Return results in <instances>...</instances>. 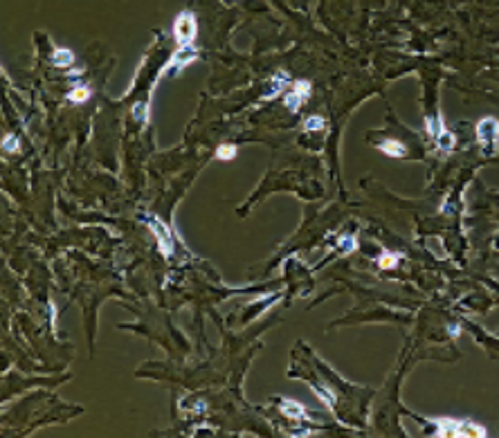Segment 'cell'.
Returning <instances> with one entry per match:
<instances>
[{"label":"cell","mask_w":499,"mask_h":438,"mask_svg":"<svg viewBox=\"0 0 499 438\" xmlns=\"http://www.w3.org/2000/svg\"><path fill=\"white\" fill-rule=\"evenodd\" d=\"M147 223H149V227L155 232V238H158V245L162 247V252L169 257L171 249H173V238H171V234H169V229H166V225H164L162 221H155V218H147Z\"/></svg>","instance_id":"cell-3"},{"label":"cell","mask_w":499,"mask_h":438,"mask_svg":"<svg viewBox=\"0 0 499 438\" xmlns=\"http://www.w3.org/2000/svg\"><path fill=\"white\" fill-rule=\"evenodd\" d=\"M322 128H324V119L319 115H310L304 122V130H308V133H315V130H322Z\"/></svg>","instance_id":"cell-10"},{"label":"cell","mask_w":499,"mask_h":438,"mask_svg":"<svg viewBox=\"0 0 499 438\" xmlns=\"http://www.w3.org/2000/svg\"><path fill=\"white\" fill-rule=\"evenodd\" d=\"M497 133H499V126H497V122L492 117L481 119L479 126H477V135H479L481 144H495Z\"/></svg>","instance_id":"cell-4"},{"label":"cell","mask_w":499,"mask_h":438,"mask_svg":"<svg viewBox=\"0 0 499 438\" xmlns=\"http://www.w3.org/2000/svg\"><path fill=\"white\" fill-rule=\"evenodd\" d=\"M147 106H135V117L139 119V122H147V111H144Z\"/></svg>","instance_id":"cell-17"},{"label":"cell","mask_w":499,"mask_h":438,"mask_svg":"<svg viewBox=\"0 0 499 438\" xmlns=\"http://www.w3.org/2000/svg\"><path fill=\"white\" fill-rule=\"evenodd\" d=\"M234 155H236V146L223 144V146H218V151H216V158L218 160H232Z\"/></svg>","instance_id":"cell-13"},{"label":"cell","mask_w":499,"mask_h":438,"mask_svg":"<svg viewBox=\"0 0 499 438\" xmlns=\"http://www.w3.org/2000/svg\"><path fill=\"white\" fill-rule=\"evenodd\" d=\"M194 56H196V50H191L189 45H183L178 54L173 56V65H175V70H180V67H185V65L189 63L191 59H194Z\"/></svg>","instance_id":"cell-6"},{"label":"cell","mask_w":499,"mask_h":438,"mask_svg":"<svg viewBox=\"0 0 499 438\" xmlns=\"http://www.w3.org/2000/svg\"><path fill=\"white\" fill-rule=\"evenodd\" d=\"M313 391H315L317 395H319L322 400H324L326 405L331 407V409H333V407H335V398H333V393H331L329 389H324V387H317V384H313Z\"/></svg>","instance_id":"cell-12"},{"label":"cell","mask_w":499,"mask_h":438,"mask_svg":"<svg viewBox=\"0 0 499 438\" xmlns=\"http://www.w3.org/2000/svg\"><path fill=\"white\" fill-rule=\"evenodd\" d=\"M308 97H310V83L308 81H295L293 90H288L283 95V103L290 113H295V111H299L301 103H304Z\"/></svg>","instance_id":"cell-2"},{"label":"cell","mask_w":499,"mask_h":438,"mask_svg":"<svg viewBox=\"0 0 499 438\" xmlns=\"http://www.w3.org/2000/svg\"><path fill=\"white\" fill-rule=\"evenodd\" d=\"M196 16L189 12H183L178 18H175V25H173V32H175V39H178L180 45H189L196 36Z\"/></svg>","instance_id":"cell-1"},{"label":"cell","mask_w":499,"mask_h":438,"mask_svg":"<svg viewBox=\"0 0 499 438\" xmlns=\"http://www.w3.org/2000/svg\"><path fill=\"white\" fill-rule=\"evenodd\" d=\"M16 149H18L16 137H5V151H16Z\"/></svg>","instance_id":"cell-16"},{"label":"cell","mask_w":499,"mask_h":438,"mask_svg":"<svg viewBox=\"0 0 499 438\" xmlns=\"http://www.w3.org/2000/svg\"><path fill=\"white\" fill-rule=\"evenodd\" d=\"M281 411H283L286 416H290V418H301L306 409L299 403H295V400H283V403H281Z\"/></svg>","instance_id":"cell-7"},{"label":"cell","mask_w":499,"mask_h":438,"mask_svg":"<svg viewBox=\"0 0 499 438\" xmlns=\"http://www.w3.org/2000/svg\"><path fill=\"white\" fill-rule=\"evenodd\" d=\"M378 149H380L382 153L391 155V158H405V155H407V149H405V144H400L398 139H384V142L378 144Z\"/></svg>","instance_id":"cell-5"},{"label":"cell","mask_w":499,"mask_h":438,"mask_svg":"<svg viewBox=\"0 0 499 438\" xmlns=\"http://www.w3.org/2000/svg\"><path fill=\"white\" fill-rule=\"evenodd\" d=\"M70 101H75V103H81V101H86L88 97H90V88H86V86H77V88H72V92L70 95Z\"/></svg>","instance_id":"cell-9"},{"label":"cell","mask_w":499,"mask_h":438,"mask_svg":"<svg viewBox=\"0 0 499 438\" xmlns=\"http://www.w3.org/2000/svg\"><path fill=\"white\" fill-rule=\"evenodd\" d=\"M340 247L344 249V252H353V249L358 247L355 236H344V238H340Z\"/></svg>","instance_id":"cell-14"},{"label":"cell","mask_w":499,"mask_h":438,"mask_svg":"<svg viewBox=\"0 0 499 438\" xmlns=\"http://www.w3.org/2000/svg\"><path fill=\"white\" fill-rule=\"evenodd\" d=\"M72 61H75V56L70 50H54V54H52V63L59 67H67Z\"/></svg>","instance_id":"cell-8"},{"label":"cell","mask_w":499,"mask_h":438,"mask_svg":"<svg viewBox=\"0 0 499 438\" xmlns=\"http://www.w3.org/2000/svg\"><path fill=\"white\" fill-rule=\"evenodd\" d=\"M286 79H288V77H286L283 72H281V75H277V77H274V79H272V90H270L268 95H266V99H272V97H277L279 92H281V86L286 83Z\"/></svg>","instance_id":"cell-11"},{"label":"cell","mask_w":499,"mask_h":438,"mask_svg":"<svg viewBox=\"0 0 499 438\" xmlns=\"http://www.w3.org/2000/svg\"><path fill=\"white\" fill-rule=\"evenodd\" d=\"M378 263H380V268H394V265H396V257H394L391 252H384Z\"/></svg>","instance_id":"cell-15"}]
</instances>
